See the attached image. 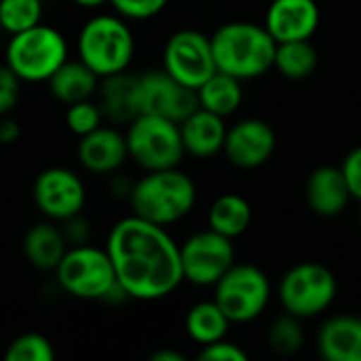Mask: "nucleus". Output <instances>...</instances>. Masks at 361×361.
<instances>
[{
  "instance_id": "nucleus-1",
  "label": "nucleus",
  "mask_w": 361,
  "mask_h": 361,
  "mask_svg": "<svg viewBox=\"0 0 361 361\" xmlns=\"http://www.w3.org/2000/svg\"><path fill=\"white\" fill-rule=\"evenodd\" d=\"M106 252L116 283L127 298L152 302L171 296L184 281L180 245L165 226L135 214L121 218L108 233Z\"/></svg>"
},
{
  "instance_id": "nucleus-2",
  "label": "nucleus",
  "mask_w": 361,
  "mask_h": 361,
  "mask_svg": "<svg viewBox=\"0 0 361 361\" xmlns=\"http://www.w3.org/2000/svg\"><path fill=\"white\" fill-rule=\"evenodd\" d=\"M216 70L235 78L254 80L273 68L277 42L264 25L254 21H228L212 36Z\"/></svg>"
},
{
  "instance_id": "nucleus-3",
  "label": "nucleus",
  "mask_w": 361,
  "mask_h": 361,
  "mask_svg": "<svg viewBox=\"0 0 361 361\" xmlns=\"http://www.w3.org/2000/svg\"><path fill=\"white\" fill-rule=\"evenodd\" d=\"M195 203L197 184L178 167L146 171L133 182L129 195V205L135 216L165 228L184 220L195 209Z\"/></svg>"
},
{
  "instance_id": "nucleus-4",
  "label": "nucleus",
  "mask_w": 361,
  "mask_h": 361,
  "mask_svg": "<svg viewBox=\"0 0 361 361\" xmlns=\"http://www.w3.org/2000/svg\"><path fill=\"white\" fill-rule=\"evenodd\" d=\"M78 59L99 78L129 70L135 57V36L127 19L102 13L87 19L76 38Z\"/></svg>"
},
{
  "instance_id": "nucleus-5",
  "label": "nucleus",
  "mask_w": 361,
  "mask_h": 361,
  "mask_svg": "<svg viewBox=\"0 0 361 361\" xmlns=\"http://www.w3.org/2000/svg\"><path fill=\"white\" fill-rule=\"evenodd\" d=\"M4 57L6 66L23 82H47L70 57L68 40L57 27L40 21L23 32L11 34Z\"/></svg>"
},
{
  "instance_id": "nucleus-6",
  "label": "nucleus",
  "mask_w": 361,
  "mask_h": 361,
  "mask_svg": "<svg viewBox=\"0 0 361 361\" xmlns=\"http://www.w3.org/2000/svg\"><path fill=\"white\" fill-rule=\"evenodd\" d=\"M125 140L129 159H133L144 171L178 167L186 154L180 125L154 114H137L127 125Z\"/></svg>"
},
{
  "instance_id": "nucleus-7",
  "label": "nucleus",
  "mask_w": 361,
  "mask_h": 361,
  "mask_svg": "<svg viewBox=\"0 0 361 361\" xmlns=\"http://www.w3.org/2000/svg\"><path fill=\"white\" fill-rule=\"evenodd\" d=\"M55 279L59 288L80 300H104L116 286V275L106 247L91 243L72 245L55 267Z\"/></svg>"
},
{
  "instance_id": "nucleus-8",
  "label": "nucleus",
  "mask_w": 361,
  "mask_h": 361,
  "mask_svg": "<svg viewBox=\"0 0 361 361\" xmlns=\"http://www.w3.org/2000/svg\"><path fill=\"white\" fill-rule=\"evenodd\" d=\"M338 294L334 273L319 262H300L279 281V302L286 313L311 319L332 307Z\"/></svg>"
},
{
  "instance_id": "nucleus-9",
  "label": "nucleus",
  "mask_w": 361,
  "mask_h": 361,
  "mask_svg": "<svg viewBox=\"0 0 361 361\" xmlns=\"http://www.w3.org/2000/svg\"><path fill=\"white\" fill-rule=\"evenodd\" d=\"M214 300L231 324L258 319L271 300V281L254 264H233L214 286Z\"/></svg>"
},
{
  "instance_id": "nucleus-10",
  "label": "nucleus",
  "mask_w": 361,
  "mask_h": 361,
  "mask_svg": "<svg viewBox=\"0 0 361 361\" xmlns=\"http://www.w3.org/2000/svg\"><path fill=\"white\" fill-rule=\"evenodd\" d=\"M180 262L184 281L209 288L235 264V245L233 239L207 228L190 235L180 245Z\"/></svg>"
},
{
  "instance_id": "nucleus-11",
  "label": "nucleus",
  "mask_w": 361,
  "mask_h": 361,
  "mask_svg": "<svg viewBox=\"0 0 361 361\" xmlns=\"http://www.w3.org/2000/svg\"><path fill=\"white\" fill-rule=\"evenodd\" d=\"M163 70L197 91L216 72L209 36L199 30L173 32L163 47Z\"/></svg>"
},
{
  "instance_id": "nucleus-12",
  "label": "nucleus",
  "mask_w": 361,
  "mask_h": 361,
  "mask_svg": "<svg viewBox=\"0 0 361 361\" xmlns=\"http://www.w3.org/2000/svg\"><path fill=\"white\" fill-rule=\"evenodd\" d=\"M32 197L47 220L63 222L76 214H82L87 203V186L82 178L68 167H47L34 180Z\"/></svg>"
},
{
  "instance_id": "nucleus-13",
  "label": "nucleus",
  "mask_w": 361,
  "mask_h": 361,
  "mask_svg": "<svg viewBox=\"0 0 361 361\" xmlns=\"http://www.w3.org/2000/svg\"><path fill=\"white\" fill-rule=\"evenodd\" d=\"M137 93L140 114L163 116L178 125L199 108L197 91L176 80L163 68L137 74Z\"/></svg>"
},
{
  "instance_id": "nucleus-14",
  "label": "nucleus",
  "mask_w": 361,
  "mask_h": 361,
  "mask_svg": "<svg viewBox=\"0 0 361 361\" xmlns=\"http://www.w3.org/2000/svg\"><path fill=\"white\" fill-rule=\"evenodd\" d=\"M277 148L275 129L262 118H243L226 129L222 152L239 169L262 167Z\"/></svg>"
},
{
  "instance_id": "nucleus-15",
  "label": "nucleus",
  "mask_w": 361,
  "mask_h": 361,
  "mask_svg": "<svg viewBox=\"0 0 361 361\" xmlns=\"http://www.w3.org/2000/svg\"><path fill=\"white\" fill-rule=\"evenodd\" d=\"M78 163L95 176L116 173L129 159L125 131L116 125H99L95 131L82 135L76 146Z\"/></svg>"
},
{
  "instance_id": "nucleus-16",
  "label": "nucleus",
  "mask_w": 361,
  "mask_h": 361,
  "mask_svg": "<svg viewBox=\"0 0 361 361\" xmlns=\"http://www.w3.org/2000/svg\"><path fill=\"white\" fill-rule=\"evenodd\" d=\"M322 21L315 0H273L264 15V27L275 42L311 40Z\"/></svg>"
},
{
  "instance_id": "nucleus-17",
  "label": "nucleus",
  "mask_w": 361,
  "mask_h": 361,
  "mask_svg": "<svg viewBox=\"0 0 361 361\" xmlns=\"http://www.w3.org/2000/svg\"><path fill=\"white\" fill-rule=\"evenodd\" d=\"M97 106L102 108L104 121L110 125H129L140 114V93H137V74L129 70L99 78L95 91Z\"/></svg>"
},
{
  "instance_id": "nucleus-18",
  "label": "nucleus",
  "mask_w": 361,
  "mask_h": 361,
  "mask_svg": "<svg viewBox=\"0 0 361 361\" xmlns=\"http://www.w3.org/2000/svg\"><path fill=\"white\" fill-rule=\"evenodd\" d=\"M305 197L311 212L322 218H334L343 214L351 201L343 169L334 165H322L313 169L305 186Z\"/></svg>"
},
{
  "instance_id": "nucleus-19",
  "label": "nucleus",
  "mask_w": 361,
  "mask_h": 361,
  "mask_svg": "<svg viewBox=\"0 0 361 361\" xmlns=\"http://www.w3.org/2000/svg\"><path fill=\"white\" fill-rule=\"evenodd\" d=\"M224 118L205 110L197 108L190 116L180 123V135L186 154L197 159H209L222 152L224 137H226Z\"/></svg>"
},
{
  "instance_id": "nucleus-20",
  "label": "nucleus",
  "mask_w": 361,
  "mask_h": 361,
  "mask_svg": "<svg viewBox=\"0 0 361 361\" xmlns=\"http://www.w3.org/2000/svg\"><path fill=\"white\" fill-rule=\"evenodd\" d=\"M317 349L328 361H361V317L328 319L317 334Z\"/></svg>"
},
{
  "instance_id": "nucleus-21",
  "label": "nucleus",
  "mask_w": 361,
  "mask_h": 361,
  "mask_svg": "<svg viewBox=\"0 0 361 361\" xmlns=\"http://www.w3.org/2000/svg\"><path fill=\"white\" fill-rule=\"evenodd\" d=\"M68 247L70 245L59 224H55L53 220H42L32 224L23 237L25 260L38 271H55Z\"/></svg>"
},
{
  "instance_id": "nucleus-22",
  "label": "nucleus",
  "mask_w": 361,
  "mask_h": 361,
  "mask_svg": "<svg viewBox=\"0 0 361 361\" xmlns=\"http://www.w3.org/2000/svg\"><path fill=\"white\" fill-rule=\"evenodd\" d=\"M47 85L57 102L70 106L82 99H91L99 87V76L80 59L68 57L47 80Z\"/></svg>"
},
{
  "instance_id": "nucleus-23",
  "label": "nucleus",
  "mask_w": 361,
  "mask_h": 361,
  "mask_svg": "<svg viewBox=\"0 0 361 361\" xmlns=\"http://www.w3.org/2000/svg\"><path fill=\"white\" fill-rule=\"evenodd\" d=\"M197 99H199V108H205V110L226 118V116L235 114L243 104L241 80L216 70L197 89Z\"/></svg>"
},
{
  "instance_id": "nucleus-24",
  "label": "nucleus",
  "mask_w": 361,
  "mask_h": 361,
  "mask_svg": "<svg viewBox=\"0 0 361 361\" xmlns=\"http://www.w3.org/2000/svg\"><path fill=\"white\" fill-rule=\"evenodd\" d=\"M207 224L212 231L228 239H237L252 224V205L241 195L235 192L220 195L207 212Z\"/></svg>"
},
{
  "instance_id": "nucleus-25",
  "label": "nucleus",
  "mask_w": 361,
  "mask_h": 361,
  "mask_svg": "<svg viewBox=\"0 0 361 361\" xmlns=\"http://www.w3.org/2000/svg\"><path fill=\"white\" fill-rule=\"evenodd\" d=\"M184 328H186L188 338L203 347V345L226 338L231 322L222 313V309L216 305V300H203L188 309Z\"/></svg>"
},
{
  "instance_id": "nucleus-26",
  "label": "nucleus",
  "mask_w": 361,
  "mask_h": 361,
  "mask_svg": "<svg viewBox=\"0 0 361 361\" xmlns=\"http://www.w3.org/2000/svg\"><path fill=\"white\" fill-rule=\"evenodd\" d=\"M319 63L317 49L311 40H288L277 42L273 68L288 80L309 78Z\"/></svg>"
},
{
  "instance_id": "nucleus-27",
  "label": "nucleus",
  "mask_w": 361,
  "mask_h": 361,
  "mask_svg": "<svg viewBox=\"0 0 361 361\" xmlns=\"http://www.w3.org/2000/svg\"><path fill=\"white\" fill-rule=\"evenodd\" d=\"M302 319L286 313L281 317H277L267 334V343L271 347L273 353L277 355H294L302 349L305 345V330H302Z\"/></svg>"
},
{
  "instance_id": "nucleus-28",
  "label": "nucleus",
  "mask_w": 361,
  "mask_h": 361,
  "mask_svg": "<svg viewBox=\"0 0 361 361\" xmlns=\"http://www.w3.org/2000/svg\"><path fill=\"white\" fill-rule=\"evenodd\" d=\"M42 19V0H0V27L8 34L23 32Z\"/></svg>"
},
{
  "instance_id": "nucleus-29",
  "label": "nucleus",
  "mask_w": 361,
  "mask_h": 361,
  "mask_svg": "<svg viewBox=\"0 0 361 361\" xmlns=\"http://www.w3.org/2000/svg\"><path fill=\"white\" fill-rule=\"evenodd\" d=\"M6 361H53L55 349L51 341L38 332H25L17 336L4 351Z\"/></svg>"
},
{
  "instance_id": "nucleus-30",
  "label": "nucleus",
  "mask_w": 361,
  "mask_h": 361,
  "mask_svg": "<svg viewBox=\"0 0 361 361\" xmlns=\"http://www.w3.org/2000/svg\"><path fill=\"white\" fill-rule=\"evenodd\" d=\"M102 123H104L102 108L93 99H82V102L70 104L66 110V125L78 137L95 131Z\"/></svg>"
},
{
  "instance_id": "nucleus-31",
  "label": "nucleus",
  "mask_w": 361,
  "mask_h": 361,
  "mask_svg": "<svg viewBox=\"0 0 361 361\" xmlns=\"http://www.w3.org/2000/svg\"><path fill=\"white\" fill-rule=\"evenodd\" d=\"M169 0H110V6L116 15L127 21H146L157 17Z\"/></svg>"
},
{
  "instance_id": "nucleus-32",
  "label": "nucleus",
  "mask_w": 361,
  "mask_h": 361,
  "mask_svg": "<svg viewBox=\"0 0 361 361\" xmlns=\"http://www.w3.org/2000/svg\"><path fill=\"white\" fill-rule=\"evenodd\" d=\"M21 78L4 63L0 66V116H6L15 110L21 97Z\"/></svg>"
},
{
  "instance_id": "nucleus-33",
  "label": "nucleus",
  "mask_w": 361,
  "mask_h": 361,
  "mask_svg": "<svg viewBox=\"0 0 361 361\" xmlns=\"http://www.w3.org/2000/svg\"><path fill=\"white\" fill-rule=\"evenodd\" d=\"M199 360L201 361H247V353H245L239 345H235V343H231V341L222 338V341H216V343L203 345V347H201V353H199Z\"/></svg>"
},
{
  "instance_id": "nucleus-34",
  "label": "nucleus",
  "mask_w": 361,
  "mask_h": 361,
  "mask_svg": "<svg viewBox=\"0 0 361 361\" xmlns=\"http://www.w3.org/2000/svg\"><path fill=\"white\" fill-rule=\"evenodd\" d=\"M341 169H343V176H345V180H347L351 199H357L361 203V146L353 148V150L345 157Z\"/></svg>"
},
{
  "instance_id": "nucleus-35",
  "label": "nucleus",
  "mask_w": 361,
  "mask_h": 361,
  "mask_svg": "<svg viewBox=\"0 0 361 361\" xmlns=\"http://www.w3.org/2000/svg\"><path fill=\"white\" fill-rule=\"evenodd\" d=\"M61 226V233L68 241V245H82V243H89V237H91V226L89 222L82 218V214H76L63 222H59Z\"/></svg>"
},
{
  "instance_id": "nucleus-36",
  "label": "nucleus",
  "mask_w": 361,
  "mask_h": 361,
  "mask_svg": "<svg viewBox=\"0 0 361 361\" xmlns=\"http://www.w3.org/2000/svg\"><path fill=\"white\" fill-rule=\"evenodd\" d=\"M131 188H133V180H129L127 176L123 173H112V182H110V192L112 197H123L129 201V195H131Z\"/></svg>"
},
{
  "instance_id": "nucleus-37",
  "label": "nucleus",
  "mask_w": 361,
  "mask_h": 361,
  "mask_svg": "<svg viewBox=\"0 0 361 361\" xmlns=\"http://www.w3.org/2000/svg\"><path fill=\"white\" fill-rule=\"evenodd\" d=\"M19 137V123H15L13 118L0 116V142L2 144H13Z\"/></svg>"
},
{
  "instance_id": "nucleus-38",
  "label": "nucleus",
  "mask_w": 361,
  "mask_h": 361,
  "mask_svg": "<svg viewBox=\"0 0 361 361\" xmlns=\"http://www.w3.org/2000/svg\"><path fill=\"white\" fill-rule=\"evenodd\" d=\"M186 357L173 349H159L150 355V361H184Z\"/></svg>"
},
{
  "instance_id": "nucleus-39",
  "label": "nucleus",
  "mask_w": 361,
  "mask_h": 361,
  "mask_svg": "<svg viewBox=\"0 0 361 361\" xmlns=\"http://www.w3.org/2000/svg\"><path fill=\"white\" fill-rule=\"evenodd\" d=\"M76 6L80 8H87V11H93V8H99L104 4H110V0H72Z\"/></svg>"
},
{
  "instance_id": "nucleus-40",
  "label": "nucleus",
  "mask_w": 361,
  "mask_h": 361,
  "mask_svg": "<svg viewBox=\"0 0 361 361\" xmlns=\"http://www.w3.org/2000/svg\"><path fill=\"white\" fill-rule=\"evenodd\" d=\"M360 226H361V209H360Z\"/></svg>"
}]
</instances>
